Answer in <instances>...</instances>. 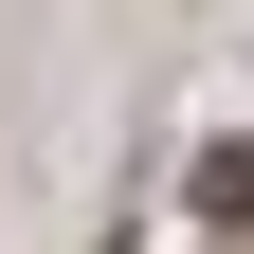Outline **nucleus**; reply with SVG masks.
I'll use <instances>...</instances> for the list:
<instances>
[{"label":"nucleus","mask_w":254,"mask_h":254,"mask_svg":"<svg viewBox=\"0 0 254 254\" xmlns=\"http://www.w3.org/2000/svg\"><path fill=\"white\" fill-rule=\"evenodd\" d=\"M218 200H254V164H236V182H218Z\"/></svg>","instance_id":"1"}]
</instances>
